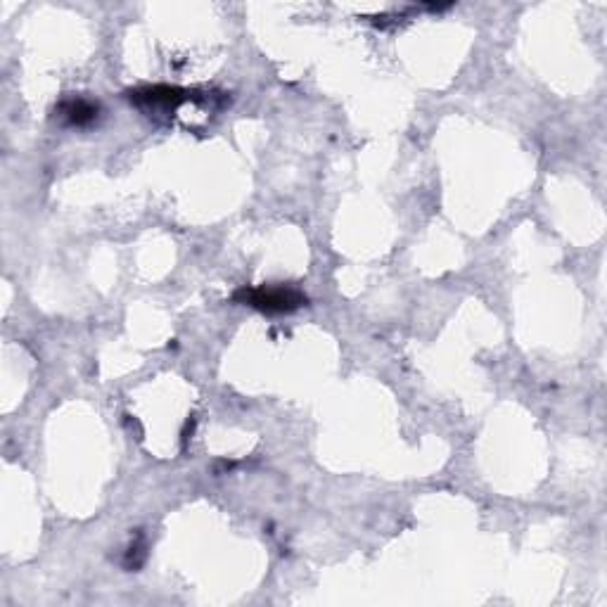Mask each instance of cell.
Masks as SVG:
<instances>
[{
	"label": "cell",
	"mask_w": 607,
	"mask_h": 607,
	"mask_svg": "<svg viewBox=\"0 0 607 607\" xmlns=\"http://www.w3.org/2000/svg\"><path fill=\"white\" fill-rule=\"evenodd\" d=\"M233 302L249 304L261 313H292L299 306H306V295L287 285H261V287H240L233 295Z\"/></svg>",
	"instance_id": "cell-1"
},
{
	"label": "cell",
	"mask_w": 607,
	"mask_h": 607,
	"mask_svg": "<svg viewBox=\"0 0 607 607\" xmlns=\"http://www.w3.org/2000/svg\"><path fill=\"white\" fill-rule=\"evenodd\" d=\"M98 102L86 98H72L57 105V117L69 126H88L98 119Z\"/></svg>",
	"instance_id": "cell-2"
}]
</instances>
